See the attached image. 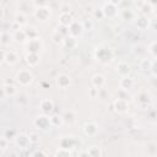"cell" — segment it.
<instances>
[{"label": "cell", "instance_id": "29", "mask_svg": "<svg viewBox=\"0 0 157 157\" xmlns=\"http://www.w3.org/2000/svg\"><path fill=\"white\" fill-rule=\"evenodd\" d=\"M63 44H64L66 48L72 49V48L76 45V38H74V37H71V36H67V37H65V38H64Z\"/></svg>", "mask_w": 157, "mask_h": 157}, {"label": "cell", "instance_id": "23", "mask_svg": "<svg viewBox=\"0 0 157 157\" xmlns=\"http://www.w3.org/2000/svg\"><path fill=\"white\" fill-rule=\"evenodd\" d=\"M119 86H120V88H123L125 91H129L134 86V80L130 78L129 76H123L121 80L119 81Z\"/></svg>", "mask_w": 157, "mask_h": 157}, {"label": "cell", "instance_id": "12", "mask_svg": "<svg viewBox=\"0 0 157 157\" xmlns=\"http://www.w3.org/2000/svg\"><path fill=\"white\" fill-rule=\"evenodd\" d=\"M55 83H56V86H58L59 88L65 90V88H67V87L70 86V83H71V77H70L69 75H66V74H59V75L56 76V78H55Z\"/></svg>", "mask_w": 157, "mask_h": 157}, {"label": "cell", "instance_id": "45", "mask_svg": "<svg viewBox=\"0 0 157 157\" xmlns=\"http://www.w3.org/2000/svg\"><path fill=\"white\" fill-rule=\"evenodd\" d=\"M151 71L155 76H157V59L155 61H152V67H151Z\"/></svg>", "mask_w": 157, "mask_h": 157}, {"label": "cell", "instance_id": "30", "mask_svg": "<svg viewBox=\"0 0 157 157\" xmlns=\"http://www.w3.org/2000/svg\"><path fill=\"white\" fill-rule=\"evenodd\" d=\"M140 10H141V12H142L145 16H147V15H150V13L153 12V6H151L147 1H145V2H142Z\"/></svg>", "mask_w": 157, "mask_h": 157}, {"label": "cell", "instance_id": "31", "mask_svg": "<svg viewBox=\"0 0 157 157\" xmlns=\"http://www.w3.org/2000/svg\"><path fill=\"white\" fill-rule=\"evenodd\" d=\"M52 39H53V42L54 43H63V40H64V36H63V33H61V31H59V29H55L54 32H53V34H52Z\"/></svg>", "mask_w": 157, "mask_h": 157}, {"label": "cell", "instance_id": "20", "mask_svg": "<svg viewBox=\"0 0 157 157\" xmlns=\"http://www.w3.org/2000/svg\"><path fill=\"white\" fill-rule=\"evenodd\" d=\"M61 117H63L64 124H69V125H71V124H74L75 120H76V113H75L74 110H71V109L65 110V112L63 113Z\"/></svg>", "mask_w": 157, "mask_h": 157}, {"label": "cell", "instance_id": "13", "mask_svg": "<svg viewBox=\"0 0 157 157\" xmlns=\"http://www.w3.org/2000/svg\"><path fill=\"white\" fill-rule=\"evenodd\" d=\"M136 103L141 107H146L151 103V94L147 91H140L136 96Z\"/></svg>", "mask_w": 157, "mask_h": 157}, {"label": "cell", "instance_id": "24", "mask_svg": "<svg viewBox=\"0 0 157 157\" xmlns=\"http://www.w3.org/2000/svg\"><path fill=\"white\" fill-rule=\"evenodd\" d=\"M145 153L147 156H156L157 155V142L150 141L145 145Z\"/></svg>", "mask_w": 157, "mask_h": 157}, {"label": "cell", "instance_id": "46", "mask_svg": "<svg viewBox=\"0 0 157 157\" xmlns=\"http://www.w3.org/2000/svg\"><path fill=\"white\" fill-rule=\"evenodd\" d=\"M48 153L47 152H43V151H36L32 153V156H47Z\"/></svg>", "mask_w": 157, "mask_h": 157}, {"label": "cell", "instance_id": "34", "mask_svg": "<svg viewBox=\"0 0 157 157\" xmlns=\"http://www.w3.org/2000/svg\"><path fill=\"white\" fill-rule=\"evenodd\" d=\"M88 156H94V157H98V156H102V151L99 150L98 146H91L88 150Z\"/></svg>", "mask_w": 157, "mask_h": 157}, {"label": "cell", "instance_id": "48", "mask_svg": "<svg viewBox=\"0 0 157 157\" xmlns=\"http://www.w3.org/2000/svg\"><path fill=\"white\" fill-rule=\"evenodd\" d=\"M83 25V28L86 29V27H88V28H92V22L90 21V22H85V23H82Z\"/></svg>", "mask_w": 157, "mask_h": 157}, {"label": "cell", "instance_id": "4", "mask_svg": "<svg viewBox=\"0 0 157 157\" xmlns=\"http://www.w3.org/2000/svg\"><path fill=\"white\" fill-rule=\"evenodd\" d=\"M33 124H34V126H36L37 129H40V130H48V129H50V126H52L50 118L48 117V114H44V113L40 114V115H38V117L34 119Z\"/></svg>", "mask_w": 157, "mask_h": 157}, {"label": "cell", "instance_id": "6", "mask_svg": "<svg viewBox=\"0 0 157 157\" xmlns=\"http://www.w3.org/2000/svg\"><path fill=\"white\" fill-rule=\"evenodd\" d=\"M83 25L82 22H78V21H72V23L67 27V36H71L74 38H78L82 36L83 33Z\"/></svg>", "mask_w": 157, "mask_h": 157}, {"label": "cell", "instance_id": "1", "mask_svg": "<svg viewBox=\"0 0 157 157\" xmlns=\"http://www.w3.org/2000/svg\"><path fill=\"white\" fill-rule=\"evenodd\" d=\"M94 58L97 59L98 63H101L103 65H107V64L112 63V60L114 59V52H113L112 48L102 45V47H98L94 50Z\"/></svg>", "mask_w": 157, "mask_h": 157}, {"label": "cell", "instance_id": "11", "mask_svg": "<svg viewBox=\"0 0 157 157\" xmlns=\"http://www.w3.org/2000/svg\"><path fill=\"white\" fill-rule=\"evenodd\" d=\"M103 12H104V17H108V18H113L118 15V5H114L113 2L108 1L104 6H103Z\"/></svg>", "mask_w": 157, "mask_h": 157}, {"label": "cell", "instance_id": "44", "mask_svg": "<svg viewBox=\"0 0 157 157\" xmlns=\"http://www.w3.org/2000/svg\"><path fill=\"white\" fill-rule=\"evenodd\" d=\"M4 136H5V137H7V139L15 137V131H13V130H10V129H7V130H5V134H4Z\"/></svg>", "mask_w": 157, "mask_h": 157}, {"label": "cell", "instance_id": "41", "mask_svg": "<svg viewBox=\"0 0 157 157\" xmlns=\"http://www.w3.org/2000/svg\"><path fill=\"white\" fill-rule=\"evenodd\" d=\"M29 141H31V144H37V142H39V135L38 134H36V132H31L29 135Z\"/></svg>", "mask_w": 157, "mask_h": 157}, {"label": "cell", "instance_id": "18", "mask_svg": "<svg viewBox=\"0 0 157 157\" xmlns=\"http://www.w3.org/2000/svg\"><path fill=\"white\" fill-rule=\"evenodd\" d=\"M72 16H71V13L70 12H67V11H63L61 13H60V16H59V23H60V26H63V27H69L71 23H72Z\"/></svg>", "mask_w": 157, "mask_h": 157}, {"label": "cell", "instance_id": "10", "mask_svg": "<svg viewBox=\"0 0 157 157\" xmlns=\"http://www.w3.org/2000/svg\"><path fill=\"white\" fill-rule=\"evenodd\" d=\"M77 144H78V141L74 136H63L59 140V146L64 147V148H69V150L75 148L77 146Z\"/></svg>", "mask_w": 157, "mask_h": 157}, {"label": "cell", "instance_id": "22", "mask_svg": "<svg viewBox=\"0 0 157 157\" xmlns=\"http://www.w3.org/2000/svg\"><path fill=\"white\" fill-rule=\"evenodd\" d=\"M117 72L121 76H128L130 72V65L126 61H120L117 65Z\"/></svg>", "mask_w": 157, "mask_h": 157}, {"label": "cell", "instance_id": "47", "mask_svg": "<svg viewBox=\"0 0 157 157\" xmlns=\"http://www.w3.org/2000/svg\"><path fill=\"white\" fill-rule=\"evenodd\" d=\"M147 2H148L151 6H153V7H157V0H147Z\"/></svg>", "mask_w": 157, "mask_h": 157}, {"label": "cell", "instance_id": "36", "mask_svg": "<svg viewBox=\"0 0 157 157\" xmlns=\"http://www.w3.org/2000/svg\"><path fill=\"white\" fill-rule=\"evenodd\" d=\"M55 156H71L72 155V152H71V150H69V148H64V147H59L56 151H55V153H54Z\"/></svg>", "mask_w": 157, "mask_h": 157}, {"label": "cell", "instance_id": "42", "mask_svg": "<svg viewBox=\"0 0 157 157\" xmlns=\"http://www.w3.org/2000/svg\"><path fill=\"white\" fill-rule=\"evenodd\" d=\"M27 102H28V99H27V97H26L25 94H18L17 103H18L20 105H25V104H27Z\"/></svg>", "mask_w": 157, "mask_h": 157}, {"label": "cell", "instance_id": "26", "mask_svg": "<svg viewBox=\"0 0 157 157\" xmlns=\"http://www.w3.org/2000/svg\"><path fill=\"white\" fill-rule=\"evenodd\" d=\"M15 25H17L18 27L27 25V18H26V15L23 12H17L15 15Z\"/></svg>", "mask_w": 157, "mask_h": 157}, {"label": "cell", "instance_id": "27", "mask_svg": "<svg viewBox=\"0 0 157 157\" xmlns=\"http://www.w3.org/2000/svg\"><path fill=\"white\" fill-rule=\"evenodd\" d=\"M121 18L125 20V21H132L135 18V12L131 10V9H123L121 10Z\"/></svg>", "mask_w": 157, "mask_h": 157}, {"label": "cell", "instance_id": "16", "mask_svg": "<svg viewBox=\"0 0 157 157\" xmlns=\"http://www.w3.org/2000/svg\"><path fill=\"white\" fill-rule=\"evenodd\" d=\"M105 82H107V80H105L104 75H102V74H94V75L92 76V78H91L92 86L96 87V88H98V90L102 88V87H104Z\"/></svg>", "mask_w": 157, "mask_h": 157}, {"label": "cell", "instance_id": "21", "mask_svg": "<svg viewBox=\"0 0 157 157\" xmlns=\"http://www.w3.org/2000/svg\"><path fill=\"white\" fill-rule=\"evenodd\" d=\"M97 131H98V128H97V124L94 123H86L83 125V132L87 136H94Z\"/></svg>", "mask_w": 157, "mask_h": 157}, {"label": "cell", "instance_id": "8", "mask_svg": "<svg viewBox=\"0 0 157 157\" xmlns=\"http://www.w3.org/2000/svg\"><path fill=\"white\" fill-rule=\"evenodd\" d=\"M1 92H2V97H9V98H12L15 96H17L18 91L16 88L15 85H12L11 82H4L2 83V88H1Z\"/></svg>", "mask_w": 157, "mask_h": 157}, {"label": "cell", "instance_id": "19", "mask_svg": "<svg viewBox=\"0 0 157 157\" xmlns=\"http://www.w3.org/2000/svg\"><path fill=\"white\" fill-rule=\"evenodd\" d=\"M12 39H13L15 42H17V43H26L27 39H28V37H27L25 29L18 28V29H16V31L13 32V34H12Z\"/></svg>", "mask_w": 157, "mask_h": 157}, {"label": "cell", "instance_id": "25", "mask_svg": "<svg viewBox=\"0 0 157 157\" xmlns=\"http://www.w3.org/2000/svg\"><path fill=\"white\" fill-rule=\"evenodd\" d=\"M151 25V21L147 18V16H142V17H140V18H137V21H136V26H137V28H140V29H147L148 28V26Z\"/></svg>", "mask_w": 157, "mask_h": 157}, {"label": "cell", "instance_id": "32", "mask_svg": "<svg viewBox=\"0 0 157 157\" xmlns=\"http://www.w3.org/2000/svg\"><path fill=\"white\" fill-rule=\"evenodd\" d=\"M50 123H52V126H61V125H64V120H63L61 115L50 117Z\"/></svg>", "mask_w": 157, "mask_h": 157}, {"label": "cell", "instance_id": "9", "mask_svg": "<svg viewBox=\"0 0 157 157\" xmlns=\"http://www.w3.org/2000/svg\"><path fill=\"white\" fill-rule=\"evenodd\" d=\"M113 108L117 113L119 114H124L128 112L129 109V103H128V99H124V98H117L114 102H113Z\"/></svg>", "mask_w": 157, "mask_h": 157}, {"label": "cell", "instance_id": "51", "mask_svg": "<svg viewBox=\"0 0 157 157\" xmlns=\"http://www.w3.org/2000/svg\"><path fill=\"white\" fill-rule=\"evenodd\" d=\"M108 1H109V0H108Z\"/></svg>", "mask_w": 157, "mask_h": 157}, {"label": "cell", "instance_id": "50", "mask_svg": "<svg viewBox=\"0 0 157 157\" xmlns=\"http://www.w3.org/2000/svg\"><path fill=\"white\" fill-rule=\"evenodd\" d=\"M152 85H153L155 87H157V77H156V78H153V81H152Z\"/></svg>", "mask_w": 157, "mask_h": 157}, {"label": "cell", "instance_id": "33", "mask_svg": "<svg viewBox=\"0 0 157 157\" xmlns=\"http://www.w3.org/2000/svg\"><path fill=\"white\" fill-rule=\"evenodd\" d=\"M151 67H152V60H150V59H142L141 60V63H140V69L141 70L148 71V70H151Z\"/></svg>", "mask_w": 157, "mask_h": 157}, {"label": "cell", "instance_id": "49", "mask_svg": "<svg viewBox=\"0 0 157 157\" xmlns=\"http://www.w3.org/2000/svg\"><path fill=\"white\" fill-rule=\"evenodd\" d=\"M151 26H152L155 29H157V18H155V20L151 22Z\"/></svg>", "mask_w": 157, "mask_h": 157}, {"label": "cell", "instance_id": "35", "mask_svg": "<svg viewBox=\"0 0 157 157\" xmlns=\"http://www.w3.org/2000/svg\"><path fill=\"white\" fill-rule=\"evenodd\" d=\"M7 147H9V139L5 137V136H2L1 140H0V152H1V155L5 153V151L7 150Z\"/></svg>", "mask_w": 157, "mask_h": 157}, {"label": "cell", "instance_id": "7", "mask_svg": "<svg viewBox=\"0 0 157 157\" xmlns=\"http://www.w3.org/2000/svg\"><path fill=\"white\" fill-rule=\"evenodd\" d=\"M18 54L15 52V50H4L2 52V61L5 63V64H7L9 66L10 65H15V64H17V61H18Z\"/></svg>", "mask_w": 157, "mask_h": 157}, {"label": "cell", "instance_id": "37", "mask_svg": "<svg viewBox=\"0 0 157 157\" xmlns=\"http://www.w3.org/2000/svg\"><path fill=\"white\" fill-rule=\"evenodd\" d=\"M148 52L151 53V55H152L153 58H157V40L150 44V47H148Z\"/></svg>", "mask_w": 157, "mask_h": 157}, {"label": "cell", "instance_id": "3", "mask_svg": "<svg viewBox=\"0 0 157 157\" xmlns=\"http://www.w3.org/2000/svg\"><path fill=\"white\" fill-rule=\"evenodd\" d=\"M26 49L27 52H31V53H39L42 49H43V40L40 37H37V38H32V39H28L26 43Z\"/></svg>", "mask_w": 157, "mask_h": 157}, {"label": "cell", "instance_id": "5", "mask_svg": "<svg viewBox=\"0 0 157 157\" xmlns=\"http://www.w3.org/2000/svg\"><path fill=\"white\" fill-rule=\"evenodd\" d=\"M33 15L34 17L38 20V21H47L49 20L50 15H52V9L49 6H42V7H36L34 11H33Z\"/></svg>", "mask_w": 157, "mask_h": 157}, {"label": "cell", "instance_id": "17", "mask_svg": "<svg viewBox=\"0 0 157 157\" xmlns=\"http://www.w3.org/2000/svg\"><path fill=\"white\" fill-rule=\"evenodd\" d=\"M39 107H40V110L44 113V114H49L53 112L54 109V102L49 98H45V99H42L40 103H39Z\"/></svg>", "mask_w": 157, "mask_h": 157}, {"label": "cell", "instance_id": "15", "mask_svg": "<svg viewBox=\"0 0 157 157\" xmlns=\"http://www.w3.org/2000/svg\"><path fill=\"white\" fill-rule=\"evenodd\" d=\"M25 60L27 63L28 66L33 67V66H37L39 64V60H40V56H39V53H31V52H27V54L25 55Z\"/></svg>", "mask_w": 157, "mask_h": 157}, {"label": "cell", "instance_id": "14", "mask_svg": "<svg viewBox=\"0 0 157 157\" xmlns=\"http://www.w3.org/2000/svg\"><path fill=\"white\" fill-rule=\"evenodd\" d=\"M15 144L18 148H27L29 145H31V141H29V136L28 135H25V134H20L17 136H15Z\"/></svg>", "mask_w": 157, "mask_h": 157}, {"label": "cell", "instance_id": "38", "mask_svg": "<svg viewBox=\"0 0 157 157\" xmlns=\"http://www.w3.org/2000/svg\"><path fill=\"white\" fill-rule=\"evenodd\" d=\"M93 17H94L96 20H102V18H104V12H103V10H102V9H94V11H93Z\"/></svg>", "mask_w": 157, "mask_h": 157}, {"label": "cell", "instance_id": "39", "mask_svg": "<svg viewBox=\"0 0 157 157\" xmlns=\"http://www.w3.org/2000/svg\"><path fill=\"white\" fill-rule=\"evenodd\" d=\"M50 0H33V4L36 7H42V6H49Z\"/></svg>", "mask_w": 157, "mask_h": 157}, {"label": "cell", "instance_id": "43", "mask_svg": "<svg viewBox=\"0 0 157 157\" xmlns=\"http://www.w3.org/2000/svg\"><path fill=\"white\" fill-rule=\"evenodd\" d=\"M98 91H99L98 88H96V87L92 86V88H90V92H88L90 93V97L91 98H97L98 97Z\"/></svg>", "mask_w": 157, "mask_h": 157}, {"label": "cell", "instance_id": "28", "mask_svg": "<svg viewBox=\"0 0 157 157\" xmlns=\"http://www.w3.org/2000/svg\"><path fill=\"white\" fill-rule=\"evenodd\" d=\"M25 32H26V34H27L28 39H32V38H37V37H39V33H38L37 28H36V27H33V26H28V27L25 29Z\"/></svg>", "mask_w": 157, "mask_h": 157}, {"label": "cell", "instance_id": "40", "mask_svg": "<svg viewBox=\"0 0 157 157\" xmlns=\"http://www.w3.org/2000/svg\"><path fill=\"white\" fill-rule=\"evenodd\" d=\"M9 42H10V34L6 33V32H2L1 33V44L2 45H6Z\"/></svg>", "mask_w": 157, "mask_h": 157}, {"label": "cell", "instance_id": "2", "mask_svg": "<svg viewBox=\"0 0 157 157\" xmlns=\"http://www.w3.org/2000/svg\"><path fill=\"white\" fill-rule=\"evenodd\" d=\"M15 81L22 86V87H27L33 82V74L27 70V69H22L20 71H17L16 76H15Z\"/></svg>", "mask_w": 157, "mask_h": 157}]
</instances>
